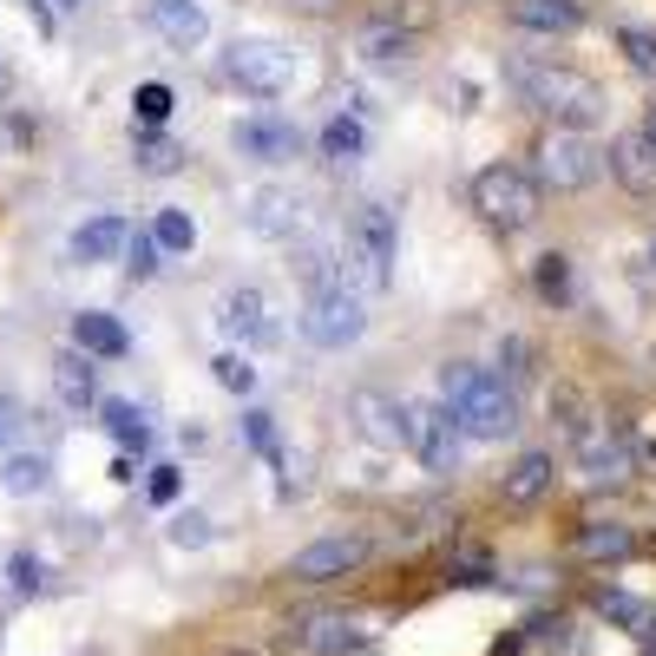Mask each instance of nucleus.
<instances>
[{"mask_svg":"<svg viewBox=\"0 0 656 656\" xmlns=\"http://www.w3.org/2000/svg\"><path fill=\"white\" fill-rule=\"evenodd\" d=\"M440 407H447V421L460 427V440H506V434L519 427L513 388H506L499 375H486V368H467V361L440 368Z\"/></svg>","mask_w":656,"mask_h":656,"instance_id":"obj_1","label":"nucleus"},{"mask_svg":"<svg viewBox=\"0 0 656 656\" xmlns=\"http://www.w3.org/2000/svg\"><path fill=\"white\" fill-rule=\"evenodd\" d=\"M506 79H513V92L526 99V105H539L545 118H559V125H598L605 118V92H598V79H585L578 66H559V59H513L506 66Z\"/></svg>","mask_w":656,"mask_h":656,"instance_id":"obj_2","label":"nucleus"},{"mask_svg":"<svg viewBox=\"0 0 656 656\" xmlns=\"http://www.w3.org/2000/svg\"><path fill=\"white\" fill-rule=\"evenodd\" d=\"M473 210H480L493 230L519 237V230H532V223H539L545 191H539V177H532V171H519V164H486V171L473 177Z\"/></svg>","mask_w":656,"mask_h":656,"instance_id":"obj_3","label":"nucleus"},{"mask_svg":"<svg viewBox=\"0 0 656 656\" xmlns=\"http://www.w3.org/2000/svg\"><path fill=\"white\" fill-rule=\"evenodd\" d=\"M348 263H342V276L355 269L361 276V289H388L394 283V256H401V223H394V210L388 204H361L355 217H348V250H342Z\"/></svg>","mask_w":656,"mask_h":656,"instance_id":"obj_4","label":"nucleus"},{"mask_svg":"<svg viewBox=\"0 0 656 656\" xmlns=\"http://www.w3.org/2000/svg\"><path fill=\"white\" fill-rule=\"evenodd\" d=\"M532 158H539V177H545L552 191H585V184H598V171H605V151H598L578 125H552Z\"/></svg>","mask_w":656,"mask_h":656,"instance_id":"obj_5","label":"nucleus"},{"mask_svg":"<svg viewBox=\"0 0 656 656\" xmlns=\"http://www.w3.org/2000/svg\"><path fill=\"white\" fill-rule=\"evenodd\" d=\"M401 447L427 473H453L460 467V427L447 421L440 401H401Z\"/></svg>","mask_w":656,"mask_h":656,"instance_id":"obj_6","label":"nucleus"},{"mask_svg":"<svg viewBox=\"0 0 656 656\" xmlns=\"http://www.w3.org/2000/svg\"><path fill=\"white\" fill-rule=\"evenodd\" d=\"M223 72H230L243 92L276 99V92H289V85H296V53H289L283 39H237V46H230V59H223Z\"/></svg>","mask_w":656,"mask_h":656,"instance_id":"obj_7","label":"nucleus"},{"mask_svg":"<svg viewBox=\"0 0 656 656\" xmlns=\"http://www.w3.org/2000/svg\"><path fill=\"white\" fill-rule=\"evenodd\" d=\"M302 335L315 342V348H355L361 335H368V302L342 283V289H322V296H309V309H302Z\"/></svg>","mask_w":656,"mask_h":656,"instance_id":"obj_8","label":"nucleus"},{"mask_svg":"<svg viewBox=\"0 0 656 656\" xmlns=\"http://www.w3.org/2000/svg\"><path fill=\"white\" fill-rule=\"evenodd\" d=\"M361 559H368V539H355V532H335V539H315V545H302V552L289 559V578H296V585H329V578H348Z\"/></svg>","mask_w":656,"mask_h":656,"instance_id":"obj_9","label":"nucleus"},{"mask_svg":"<svg viewBox=\"0 0 656 656\" xmlns=\"http://www.w3.org/2000/svg\"><path fill=\"white\" fill-rule=\"evenodd\" d=\"M578 473H585V486H618V480H631V440H624V427H591V434L578 440Z\"/></svg>","mask_w":656,"mask_h":656,"instance_id":"obj_10","label":"nucleus"},{"mask_svg":"<svg viewBox=\"0 0 656 656\" xmlns=\"http://www.w3.org/2000/svg\"><path fill=\"white\" fill-rule=\"evenodd\" d=\"M230 145H237L250 164H289L302 138H296V125H289V118H237Z\"/></svg>","mask_w":656,"mask_h":656,"instance_id":"obj_11","label":"nucleus"},{"mask_svg":"<svg viewBox=\"0 0 656 656\" xmlns=\"http://www.w3.org/2000/svg\"><path fill=\"white\" fill-rule=\"evenodd\" d=\"M296 217H302V197L283 191V184H256V191L243 197V223H250L256 237H296Z\"/></svg>","mask_w":656,"mask_h":656,"instance_id":"obj_12","label":"nucleus"},{"mask_svg":"<svg viewBox=\"0 0 656 656\" xmlns=\"http://www.w3.org/2000/svg\"><path fill=\"white\" fill-rule=\"evenodd\" d=\"M217 322H223V335H237V342H250V348H269V342H276V322H269V296H263V289H230Z\"/></svg>","mask_w":656,"mask_h":656,"instance_id":"obj_13","label":"nucleus"},{"mask_svg":"<svg viewBox=\"0 0 656 656\" xmlns=\"http://www.w3.org/2000/svg\"><path fill=\"white\" fill-rule=\"evenodd\" d=\"M605 158H611V171H618V184H624V191L656 197V145H651V131H644V125H637V131H624Z\"/></svg>","mask_w":656,"mask_h":656,"instance_id":"obj_14","label":"nucleus"},{"mask_svg":"<svg viewBox=\"0 0 656 656\" xmlns=\"http://www.w3.org/2000/svg\"><path fill=\"white\" fill-rule=\"evenodd\" d=\"M72 348H79V355H92V361H118V355L131 348V335H125V322H118V315L85 309V315H72Z\"/></svg>","mask_w":656,"mask_h":656,"instance_id":"obj_15","label":"nucleus"},{"mask_svg":"<svg viewBox=\"0 0 656 656\" xmlns=\"http://www.w3.org/2000/svg\"><path fill=\"white\" fill-rule=\"evenodd\" d=\"M552 480H559V460H552V453H519L513 473L499 480V499H506V506H539V499L552 493Z\"/></svg>","mask_w":656,"mask_h":656,"instance_id":"obj_16","label":"nucleus"},{"mask_svg":"<svg viewBox=\"0 0 656 656\" xmlns=\"http://www.w3.org/2000/svg\"><path fill=\"white\" fill-rule=\"evenodd\" d=\"M125 237H131L125 217H85L66 250H72V263H112V256L125 250Z\"/></svg>","mask_w":656,"mask_h":656,"instance_id":"obj_17","label":"nucleus"},{"mask_svg":"<svg viewBox=\"0 0 656 656\" xmlns=\"http://www.w3.org/2000/svg\"><path fill=\"white\" fill-rule=\"evenodd\" d=\"M513 20L526 33H578L585 26V0H513Z\"/></svg>","mask_w":656,"mask_h":656,"instance_id":"obj_18","label":"nucleus"},{"mask_svg":"<svg viewBox=\"0 0 656 656\" xmlns=\"http://www.w3.org/2000/svg\"><path fill=\"white\" fill-rule=\"evenodd\" d=\"M151 26L171 46H204V33H210V20H204L197 0H151Z\"/></svg>","mask_w":656,"mask_h":656,"instance_id":"obj_19","label":"nucleus"},{"mask_svg":"<svg viewBox=\"0 0 656 656\" xmlns=\"http://www.w3.org/2000/svg\"><path fill=\"white\" fill-rule=\"evenodd\" d=\"M361 59L381 66V72H394V66L414 59V33H407V26H388V20H368V26H361Z\"/></svg>","mask_w":656,"mask_h":656,"instance_id":"obj_20","label":"nucleus"},{"mask_svg":"<svg viewBox=\"0 0 656 656\" xmlns=\"http://www.w3.org/2000/svg\"><path fill=\"white\" fill-rule=\"evenodd\" d=\"M361 158H368V131H361V118H348V112L329 118V125H322V164H329V171H355Z\"/></svg>","mask_w":656,"mask_h":656,"instance_id":"obj_21","label":"nucleus"},{"mask_svg":"<svg viewBox=\"0 0 656 656\" xmlns=\"http://www.w3.org/2000/svg\"><path fill=\"white\" fill-rule=\"evenodd\" d=\"M53 394H59L66 407H79V414H85V407L99 401V381H92V355H79V348H72V355H59V361H53Z\"/></svg>","mask_w":656,"mask_h":656,"instance_id":"obj_22","label":"nucleus"},{"mask_svg":"<svg viewBox=\"0 0 656 656\" xmlns=\"http://www.w3.org/2000/svg\"><path fill=\"white\" fill-rule=\"evenodd\" d=\"M296 644L309 656H348L361 644V631L348 618H309V624H296Z\"/></svg>","mask_w":656,"mask_h":656,"instance_id":"obj_23","label":"nucleus"},{"mask_svg":"<svg viewBox=\"0 0 656 656\" xmlns=\"http://www.w3.org/2000/svg\"><path fill=\"white\" fill-rule=\"evenodd\" d=\"M296 276H302V289L309 296H322V289H342V263H335V250L322 243V237H309L302 250H296V263H289Z\"/></svg>","mask_w":656,"mask_h":656,"instance_id":"obj_24","label":"nucleus"},{"mask_svg":"<svg viewBox=\"0 0 656 656\" xmlns=\"http://www.w3.org/2000/svg\"><path fill=\"white\" fill-rule=\"evenodd\" d=\"M631 545H637L631 526H611V519L578 532V559H591V565H618V559H631Z\"/></svg>","mask_w":656,"mask_h":656,"instance_id":"obj_25","label":"nucleus"},{"mask_svg":"<svg viewBox=\"0 0 656 656\" xmlns=\"http://www.w3.org/2000/svg\"><path fill=\"white\" fill-rule=\"evenodd\" d=\"M0 486H7L13 499H33V493L53 486V460H46V453H13L7 473H0Z\"/></svg>","mask_w":656,"mask_h":656,"instance_id":"obj_26","label":"nucleus"},{"mask_svg":"<svg viewBox=\"0 0 656 656\" xmlns=\"http://www.w3.org/2000/svg\"><path fill=\"white\" fill-rule=\"evenodd\" d=\"M151 243H158L164 256H191V250H197V223H191V210H158V217H151Z\"/></svg>","mask_w":656,"mask_h":656,"instance_id":"obj_27","label":"nucleus"},{"mask_svg":"<svg viewBox=\"0 0 656 656\" xmlns=\"http://www.w3.org/2000/svg\"><path fill=\"white\" fill-rule=\"evenodd\" d=\"M131 158H138L145 177H171V171L184 164V151H177L171 138H158V131H138V138H131Z\"/></svg>","mask_w":656,"mask_h":656,"instance_id":"obj_28","label":"nucleus"},{"mask_svg":"<svg viewBox=\"0 0 656 656\" xmlns=\"http://www.w3.org/2000/svg\"><path fill=\"white\" fill-rule=\"evenodd\" d=\"M348 407H355V421H361L368 440H401V407H388L381 394H355Z\"/></svg>","mask_w":656,"mask_h":656,"instance_id":"obj_29","label":"nucleus"},{"mask_svg":"<svg viewBox=\"0 0 656 656\" xmlns=\"http://www.w3.org/2000/svg\"><path fill=\"white\" fill-rule=\"evenodd\" d=\"M99 414H105V434H112L118 447H145V440H151V427H145V414H138L131 401H99Z\"/></svg>","mask_w":656,"mask_h":656,"instance_id":"obj_30","label":"nucleus"},{"mask_svg":"<svg viewBox=\"0 0 656 656\" xmlns=\"http://www.w3.org/2000/svg\"><path fill=\"white\" fill-rule=\"evenodd\" d=\"M131 112H138V125H145V131H158V125L171 118V85H158V79H151V85H138V92H131Z\"/></svg>","mask_w":656,"mask_h":656,"instance_id":"obj_31","label":"nucleus"},{"mask_svg":"<svg viewBox=\"0 0 656 656\" xmlns=\"http://www.w3.org/2000/svg\"><path fill=\"white\" fill-rule=\"evenodd\" d=\"M618 46H624V59H631V72H637V79H656V33L624 26V33H618Z\"/></svg>","mask_w":656,"mask_h":656,"instance_id":"obj_32","label":"nucleus"},{"mask_svg":"<svg viewBox=\"0 0 656 656\" xmlns=\"http://www.w3.org/2000/svg\"><path fill=\"white\" fill-rule=\"evenodd\" d=\"M210 375H217V388H223V394H250V388H256L250 355H217V361H210Z\"/></svg>","mask_w":656,"mask_h":656,"instance_id":"obj_33","label":"nucleus"},{"mask_svg":"<svg viewBox=\"0 0 656 656\" xmlns=\"http://www.w3.org/2000/svg\"><path fill=\"white\" fill-rule=\"evenodd\" d=\"M7 578H13L20 598H39V591H46V565H39L33 552H13V559H7Z\"/></svg>","mask_w":656,"mask_h":656,"instance_id":"obj_34","label":"nucleus"},{"mask_svg":"<svg viewBox=\"0 0 656 656\" xmlns=\"http://www.w3.org/2000/svg\"><path fill=\"white\" fill-rule=\"evenodd\" d=\"M158 256H164V250L151 243V230H145V237H125V276H131V283H145V276L158 269Z\"/></svg>","mask_w":656,"mask_h":656,"instance_id":"obj_35","label":"nucleus"},{"mask_svg":"<svg viewBox=\"0 0 656 656\" xmlns=\"http://www.w3.org/2000/svg\"><path fill=\"white\" fill-rule=\"evenodd\" d=\"M539 296H545V302H565V296H572V263H565V256H539Z\"/></svg>","mask_w":656,"mask_h":656,"instance_id":"obj_36","label":"nucleus"},{"mask_svg":"<svg viewBox=\"0 0 656 656\" xmlns=\"http://www.w3.org/2000/svg\"><path fill=\"white\" fill-rule=\"evenodd\" d=\"M171 539H177L184 552H197V545H210V519H204V513H177V519H171Z\"/></svg>","mask_w":656,"mask_h":656,"instance_id":"obj_37","label":"nucleus"},{"mask_svg":"<svg viewBox=\"0 0 656 656\" xmlns=\"http://www.w3.org/2000/svg\"><path fill=\"white\" fill-rule=\"evenodd\" d=\"M243 440H250L256 453H276V427H269V414H243Z\"/></svg>","mask_w":656,"mask_h":656,"instance_id":"obj_38","label":"nucleus"},{"mask_svg":"<svg viewBox=\"0 0 656 656\" xmlns=\"http://www.w3.org/2000/svg\"><path fill=\"white\" fill-rule=\"evenodd\" d=\"M26 427V407L13 401V394H0V447H13V434Z\"/></svg>","mask_w":656,"mask_h":656,"instance_id":"obj_39","label":"nucleus"},{"mask_svg":"<svg viewBox=\"0 0 656 656\" xmlns=\"http://www.w3.org/2000/svg\"><path fill=\"white\" fill-rule=\"evenodd\" d=\"M145 493H151L158 506H171V499H177V467H151V486H145Z\"/></svg>","mask_w":656,"mask_h":656,"instance_id":"obj_40","label":"nucleus"},{"mask_svg":"<svg viewBox=\"0 0 656 656\" xmlns=\"http://www.w3.org/2000/svg\"><path fill=\"white\" fill-rule=\"evenodd\" d=\"M598 611H605V618H624V624H637V618H644L624 591H605V598H598Z\"/></svg>","mask_w":656,"mask_h":656,"instance_id":"obj_41","label":"nucleus"},{"mask_svg":"<svg viewBox=\"0 0 656 656\" xmlns=\"http://www.w3.org/2000/svg\"><path fill=\"white\" fill-rule=\"evenodd\" d=\"M289 7H302V13H335V0H289Z\"/></svg>","mask_w":656,"mask_h":656,"instance_id":"obj_42","label":"nucleus"},{"mask_svg":"<svg viewBox=\"0 0 656 656\" xmlns=\"http://www.w3.org/2000/svg\"><path fill=\"white\" fill-rule=\"evenodd\" d=\"M7 85H13V72H7V59H0V99H7Z\"/></svg>","mask_w":656,"mask_h":656,"instance_id":"obj_43","label":"nucleus"},{"mask_svg":"<svg viewBox=\"0 0 656 656\" xmlns=\"http://www.w3.org/2000/svg\"><path fill=\"white\" fill-rule=\"evenodd\" d=\"M644 131H651V145H656V105H651V112H644Z\"/></svg>","mask_w":656,"mask_h":656,"instance_id":"obj_44","label":"nucleus"},{"mask_svg":"<svg viewBox=\"0 0 656 656\" xmlns=\"http://www.w3.org/2000/svg\"><path fill=\"white\" fill-rule=\"evenodd\" d=\"M651 269H656V237H651Z\"/></svg>","mask_w":656,"mask_h":656,"instance_id":"obj_45","label":"nucleus"},{"mask_svg":"<svg viewBox=\"0 0 656 656\" xmlns=\"http://www.w3.org/2000/svg\"><path fill=\"white\" fill-rule=\"evenodd\" d=\"M59 7H79V0H59Z\"/></svg>","mask_w":656,"mask_h":656,"instance_id":"obj_46","label":"nucleus"}]
</instances>
